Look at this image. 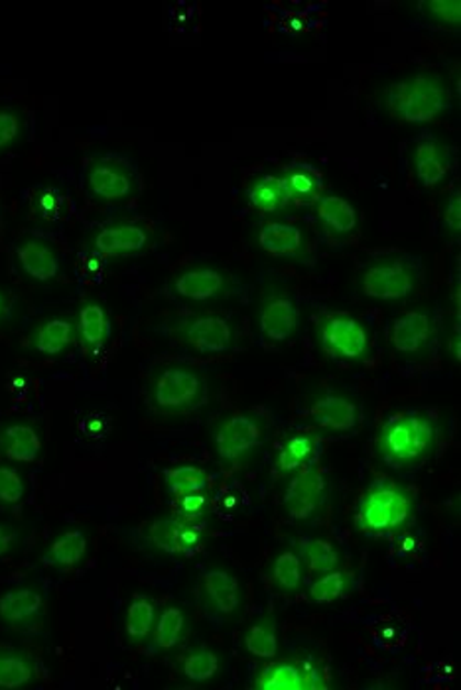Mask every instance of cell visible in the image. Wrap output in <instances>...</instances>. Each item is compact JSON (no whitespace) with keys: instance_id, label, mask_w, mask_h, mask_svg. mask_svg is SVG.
<instances>
[{"instance_id":"ffe728a7","label":"cell","mask_w":461,"mask_h":690,"mask_svg":"<svg viewBox=\"0 0 461 690\" xmlns=\"http://www.w3.org/2000/svg\"><path fill=\"white\" fill-rule=\"evenodd\" d=\"M261 251L276 259H296L306 251L304 229L288 221H268L263 223L256 236Z\"/></svg>"},{"instance_id":"9a60e30c","label":"cell","mask_w":461,"mask_h":690,"mask_svg":"<svg viewBox=\"0 0 461 690\" xmlns=\"http://www.w3.org/2000/svg\"><path fill=\"white\" fill-rule=\"evenodd\" d=\"M300 310L286 293L268 294L259 310V330L266 341L284 343L298 330Z\"/></svg>"},{"instance_id":"b9f144b4","label":"cell","mask_w":461,"mask_h":690,"mask_svg":"<svg viewBox=\"0 0 461 690\" xmlns=\"http://www.w3.org/2000/svg\"><path fill=\"white\" fill-rule=\"evenodd\" d=\"M422 9L428 10L430 19H436L438 22H442V24L460 26V0H432V2H424Z\"/></svg>"},{"instance_id":"4316f807","label":"cell","mask_w":461,"mask_h":690,"mask_svg":"<svg viewBox=\"0 0 461 690\" xmlns=\"http://www.w3.org/2000/svg\"><path fill=\"white\" fill-rule=\"evenodd\" d=\"M246 198L251 208L261 211V213H278L290 206V196L286 182L281 174H261L256 176L249 188H246Z\"/></svg>"},{"instance_id":"d6a6232c","label":"cell","mask_w":461,"mask_h":690,"mask_svg":"<svg viewBox=\"0 0 461 690\" xmlns=\"http://www.w3.org/2000/svg\"><path fill=\"white\" fill-rule=\"evenodd\" d=\"M246 653L256 659L271 661L278 653V627L273 615H263L246 627L243 635Z\"/></svg>"},{"instance_id":"2e32d148","label":"cell","mask_w":461,"mask_h":690,"mask_svg":"<svg viewBox=\"0 0 461 690\" xmlns=\"http://www.w3.org/2000/svg\"><path fill=\"white\" fill-rule=\"evenodd\" d=\"M172 288L182 300L211 303L226 293L227 276L216 266H191L172 281Z\"/></svg>"},{"instance_id":"52a82bcc","label":"cell","mask_w":461,"mask_h":690,"mask_svg":"<svg viewBox=\"0 0 461 690\" xmlns=\"http://www.w3.org/2000/svg\"><path fill=\"white\" fill-rule=\"evenodd\" d=\"M318 341L331 360H361L369 351L367 326L351 314H326L318 326Z\"/></svg>"},{"instance_id":"3957f363","label":"cell","mask_w":461,"mask_h":690,"mask_svg":"<svg viewBox=\"0 0 461 690\" xmlns=\"http://www.w3.org/2000/svg\"><path fill=\"white\" fill-rule=\"evenodd\" d=\"M415 500L393 480H378L361 495L355 511V529L371 537L395 535L415 519Z\"/></svg>"},{"instance_id":"44dd1931","label":"cell","mask_w":461,"mask_h":690,"mask_svg":"<svg viewBox=\"0 0 461 690\" xmlns=\"http://www.w3.org/2000/svg\"><path fill=\"white\" fill-rule=\"evenodd\" d=\"M432 338V320L426 313H413L403 314L398 316L395 322L391 324V331H388V340L393 350L398 353H418L422 351Z\"/></svg>"},{"instance_id":"7dc6e473","label":"cell","mask_w":461,"mask_h":690,"mask_svg":"<svg viewBox=\"0 0 461 690\" xmlns=\"http://www.w3.org/2000/svg\"><path fill=\"white\" fill-rule=\"evenodd\" d=\"M7 310H9V304H7V296H4V293L0 291V320L4 318V314H7Z\"/></svg>"},{"instance_id":"7402d4cb","label":"cell","mask_w":461,"mask_h":690,"mask_svg":"<svg viewBox=\"0 0 461 690\" xmlns=\"http://www.w3.org/2000/svg\"><path fill=\"white\" fill-rule=\"evenodd\" d=\"M76 320L69 316H54L40 324L30 338V348L47 358H56L76 346Z\"/></svg>"},{"instance_id":"484cf974","label":"cell","mask_w":461,"mask_h":690,"mask_svg":"<svg viewBox=\"0 0 461 690\" xmlns=\"http://www.w3.org/2000/svg\"><path fill=\"white\" fill-rule=\"evenodd\" d=\"M316 208V218L321 228L333 236H349L358 229L359 213L355 206L338 194H323Z\"/></svg>"},{"instance_id":"ac0fdd59","label":"cell","mask_w":461,"mask_h":690,"mask_svg":"<svg viewBox=\"0 0 461 690\" xmlns=\"http://www.w3.org/2000/svg\"><path fill=\"white\" fill-rule=\"evenodd\" d=\"M199 587L209 610L219 617H229L239 610L241 584L231 572L223 568H209L199 578Z\"/></svg>"},{"instance_id":"5bb4252c","label":"cell","mask_w":461,"mask_h":690,"mask_svg":"<svg viewBox=\"0 0 461 690\" xmlns=\"http://www.w3.org/2000/svg\"><path fill=\"white\" fill-rule=\"evenodd\" d=\"M450 168H452L450 151L442 139L428 131L418 134L413 149V171L418 184L426 189L436 188L448 178Z\"/></svg>"},{"instance_id":"d6986e66","label":"cell","mask_w":461,"mask_h":690,"mask_svg":"<svg viewBox=\"0 0 461 690\" xmlns=\"http://www.w3.org/2000/svg\"><path fill=\"white\" fill-rule=\"evenodd\" d=\"M42 612L44 596L36 588H12L0 596V622L14 629L34 624Z\"/></svg>"},{"instance_id":"5b68a950","label":"cell","mask_w":461,"mask_h":690,"mask_svg":"<svg viewBox=\"0 0 461 690\" xmlns=\"http://www.w3.org/2000/svg\"><path fill=\"white\" fill-rule=\"evenodd\" d=\"M81 186L87 198L97 204H123L139 194L141 182L134 166L127 158L103 154L87 162Z\"/></svg>"},{"instance_id":"d4e9b609","label":"cell","mask_w":461,"mask_h":690,"mask_svg":"<svg viewBox=\"0 0 461 690\" xmlns=\"http://www.w3.org/2000/svg\"><path fill=\"white\" fill-rule=\"evenodd\" d=\"M42 452V438L34 426L14 423L0 428V454L12 463H32Z\"/></svg>"},{"instance_id":"7c38bea8","label":"cell","mask_w":461,"mask_h":690,"mask_svg":"<svg viewBox=\"0 0 461 690\" xmlns=\"http://www.w3.org/2000/svg\"><path fill=\"white\" fill-rule=\"evenodd\" d=\"M146 539L154 549L172 557H194L201 547V530L182 517H162L146 527Z\"/></svg>"},{"instance_id":"6da1fadb","label":"cell","mask_w":461,"mask_h":690,"mask_svg":"<svg viewBox=\"0 0 461 690\" xmlns=\"http://www.w3.org/2000/svg\"><path fill=\"white\" fill-rule=\"evenodd\" d=\"M385 107L400 123H432L450 109V89L442 76L420 72L400 77L386 87Z\"/></svg>"},{"instance_id":"30bf717a","label":"cell","mask_w":461,"mask_h":690,"mask_svg":"<svg viewBox=\"0 0 461 690\" xmlns=\"http://www.w3.org/2000/svg\"><path fill=\"white\" fill-rule=\"evenodd\" d=\"M91 249L103 259L142 255L151 245V231L141 221H117L97 229Z\"/></svg>"},{"instance_id":"83f0119b","label":"cell","mask_w":461,"mask_h":690,"mask_svg":"<svg viewBox=\"0 0 461 690\" xmlns=\"http://www.w3.org/2000/svg\"><path fill=\"white\" fill-rule=\"evenodd\" d=\"M321 438L318 435H294L284 442L276 456V470L281 473H294L316 462L321 454Z\"/></svg>"},{"instance_id":"7bdbcfd3","label":"cell","mask_w":461,"mask_h":690,"mask_svg":"<svg viewBox=\"0 0 461 690\" xmlns=\"http://www.w3.org/2000/svg\"><path fill=\"white\" fill-rule=\"evenodd\" d=\"M22 134V119L14 109H0V151L9 149L10 144L19 141Z\"/></svg>"},{"instance_id":"f546056e","label":"cell","mask_w":461,"mask_h":690,"mask_svg":"<svg viewBox=\"0 0 461 690\" xmlns=\"http://www.w3.org/2000/svg\"><path fill=\"white\" fill-rule=\"evenodd\" d=\"M34 679H36V667L26 653L0 647V689H24Z\"/></svg>"},{"instance_id":"e575fe53","label":"cell","mask_w":461,"mask_h":690,"mask_svg":"<svg viewBox=\"0 0 461 690\" xmlns=\"http://www.w3.org/2000/svg\"><path fill=\"white\" fill-rule=\"evenodd\" d=\"M162 482L169 495L178 497L184 493H206L211 485L209 473L199 466H174L162 472Z\"/></svg>"},{"instance_id":"1f68e13d","label":"cell","mask_w":461,"mask_h":690,"mask_svg":"<svg viewBox=\"0 0 461 690\" xmlns=\"http://www.w3.org/2000/svg\"><path fill=\"white\" fill-rule=\"evenodd\" d=\"M156 617H158V610H156L151 598L136 594L127 605V614H124L127 639L134 645L146 642L151 637L152 629H154Z\"/></svg>"},{"instance_id":"ab89813d","label":"cell","mask_w":461,"mask_h":690,"mask_svg":"<svg viewBox=\"0 0 461 690\" xmlns=\"http://www.w3.org/2000/svg\"><path fill=\"white\" fill-rule=\"evenodd\" d=\"M26 483L14 466L0 463V505L14 507L24 500Z\"/></svg>"},{"instance_id":"8fae6325","label":"cell","mask_w":461,"mask_h":690,"mask_svg":"<svg viewBox=\"0 0 461 690\" xmlns=\"http://www.w3.org/2000/svg\"><path fill=\"white\" fill-rule=\"evenodd\" d=\"M326 497V475L318 466H306L294 472L284 492V510L294 521L310 519Z\"/></svg>"},{"instance_id":"f1b7e54d","label":"cell","mask_w":461,"mask_h":690,"mask_svg":"<svg viewBox=\"0 0 461 690\" xmlns=\"http://www.w3.org/2000/svg\"><path fill=\"white\" fill-rule=\"evenodd\" d=\"M273 661V659H271ZM300 665L293 661H273L259 672L254 689L261 690H298L310 689V682L306 681Z\"/></svg>"},{"instance_id":"277c9868","label":"cell","mask_w":461,"mask_h":690,"mask_svg":"<svg viewBox=\"0 0 461 690\" xmlns=\"http://www.w3.org/2000/svg\"><path fill=\"white\" fill-rule=\"evenodd\" d=\"M208 383L188 365H168L158 371L149 385V407L158 415H186L206 401Z\"/></svg>"},{"instance_id":"4dcf8cb0","label":"cell","mask_w":461,"mask_h":690,"mask_svg":"<svg viewBox=\"0 0 461 690\" xmlns=\"http://www.w3.org/2000/svg\"><path fill=\"white\" fill-rule=\"evenodd\" d=\"M87 555V537L84 530H66L47 547L42 562L52 568H72Z\"/></svg>"},{"instance_id":"4fadbf2b","label":"cell","mask_w":461,"mask_h":690,"mask_svg":"<svg viewBox=\"0 0 461 690\" xmlns=\"http://www.w3.org/2000/svg\"><path fill=\"white\" fill-rule=\"evenodd\" d=\"M20 271L36 283H50L62 271V255L57 247L44 237L26 236L14 247Z\"/></svg>"},{"instance_id":"603a6c76","label":"cell","mask_w":461,"mask_h":690,"mask_svg":"<svg viewBox=\"0 0 461 690\" xmlns=\"http://www.w3.org/2000/svg\"><path fill=\"white\" fill-rule=\"evenodd\" d=\"M284 182L288 188L290 204L298 208L316 206L318 199L326 194V182L318 166L310 162H294L284 172Z\"/></svg>"},{"instance_id":"f6af8a7d","label":"cell","mask_w":461,"mask_h":690,"mask_svg":"<svg viewBox=\"0 0 461 690\" xmlns=\"http://www.w3.org/2000/svg\"><path fill=\"white\" fill-rule=\"evenodd\" d=\"M62 199L57 196L56 189H40L39 194L34 196V208L39 211L42 218H56L57 213L62 211Z\"/></svg>"},{"instance_id":"74e56055","label":"cell","mask_w":461,"mask_h":690,"mask_svg":"<svg viewBox=\"0 0 461 690\" xmlns=\"http://www.w3.org/2000/svg\"><path fill=\"white\" fill-rule=\"evenodd\" d=\"M274 587L281 592L293 594L301 584V560L298 552L294 550H284L273 562L271 570Z\"/></svg>"},{"instance_id":"bcb514c9","label":"cell","mask_w":461,"mask_h":690,"mask_svg":"<svg viewBox=\"0 0 461 690\" xmlns=\"http://www.w3.org/2000/svg\"><path fill=\"white\" fill-rule=\"evenodd\" d=\"M14 540H17V533L0 523V557H4L9 552L10 547L14 545Z\"/></svg>"},{"instance_id":"8992f818","label":"cell","mask_w":461,"mask_h":690,"mask_svg":"<svg viewBox=\"0 0 461 690\" xmlns=\"http://www.w3.org/2000/svg\"><path fill=\"white\" fill-rule=\"evenodd\" d=\"M266 440V426L251 413H233L219 420L211 430L216 454L226 462H239Z\"/></svg>"},{"instance_id":"9c48e42d","label":"cell","mask_w":461,"mask_h":690,"mask_svg":"<svg viewBox=\"0 0 461 690\" xmlns=\"http://www.w3.org/2000/svg\"><path fill=\"white\" fill-rule=\"evenodd\" d=\"M178 338L186 348L201 355H221L233 350L235 330L223 316L199 314L179 324Z\"/></svg>"},{"instance_id":"ba28073f","label":"cell","mask_w":461,"mask_h":690,"mask_svg":"<svg viewBox=\"0 0 461 690\" xmlns=\"http://www.w3.org/2000/svg\"><path fill=\"white\" fill-rule=\"evenodd\" d=\"M416 276L413 266L400 259L381 261L367 266L361 276V291L371 300L398 303L408 298L415 291Z\"/></svg>"},{"instance_id":"f35d334b","label":"cell","mask_w":461,"mask_h":690,"mask_svg":"<svg viewBox=\"0 0 461 690\" xmlns=\"http://www.w3.org/2000/svg\"><path fill=\"white\" fill-rule=\"evenodd\" d=\"M348 582V574L336 568V570L321 574L311 584L310 590H308V598H310L314 604H333V602H338L339 598L345 596Z\"/></svg>"},{"instance_id":"836d02e7","label":"cell","mask_w":461,"mask_h":690,"mask_svg":"<svg viewBox=\"0 0 461 690\" xmlns=\"http://www.w3.org/2000/svg\"><path fill=\"white\" fill-rule=\"evenodd\" d=\"M186 634V615L178 605H168L156 617V624L151 634L152 651H169L178 647L182 637Z\"/></svg>"},{"instance_id":"e0dca14e","label":"cell","mask_w":461,"mask_h":690,"mask_svg":"<svg viewBox=\"0 0 461 690\" xmlns=\"http://www.w3.org/2000/svg\"><path fill=\"white\" fill-rule=\"evenodd\" d=\"M311 423L328 432L343 435L351 432L359 425V407L353 398L339 395V393H326L316 398L310 405Z\"/></svg>"},{"instance_id":"cb8c5ba5","label":"cell","mask_w":461,"mask_h":690,"mask_svg":"<svg viewBox=\"0 0 461 690\" xmlns=\"http://www.w3.org/2000/svg\"><path fill=\"white\" fill-rule=\"evenodd\" d=\"M74 320H76L77 340L81 341L85 350L89 353L103 350L109 331H111V322H109L103 304L97 300H85L79 304Z\"/></svg>"},{"instance_id":"60d3db41","label":"cell","mask_w":461,"mask_h":690,"mask_svg":"<svg viewBox=\"0 0 461 690\" xmlns=\"http://www.w3.org/2000/svg\"><path fill=\"white\" fill-rule=\"evenodd\" d=\"M209 500L206 493H184L176 497L178 517L186 521L201 519L208 511Z\"/></svg>"},{"instance_id":"7a4b0ae2","label":"cell","mask_w":461,"mask_h":690,"mask_svg":"<svg viewBox=\"0 0 461 690\" xmlns=\"http://www.w3.org/2000/svg\"><path fill=\"white\" fill-rule=\"evenodd\" d=\"M438 428L426 413H400L388 418L377 435V452L393 468H408L432 456Z\"/></svg>"},{"instance_id":"d590c367","label":"cell","mask_w":461,"mask_h":690,"mask_svg":"<svg viewBox=\"0 0 461 690\" xmlns=\"http://www.w3.org/2000/svg\"><path fill=\"white\" fill-rule=\"evenodd\" d=\"M298 550L301 567H308L310 572L326 574L339 567V550L331 540L301 537L298 540Z\"/></svg>"},{"instance_id":"8d00e7d4","label":"cell","mask_w":461,"mask_h":690,"mask_svg":"<svg viewBox=\"0 0 461 690\" xmlns=\"http://www.w3.org/2000/svg\"><path fill=\"white\" fill-rule=\"evenodd\" d=\"M182 677L194 684L213 681L221 669V659L209 647H196L182 659Z\"/></svg>"},{"instance_id":"ee69618b","label":"cell","mask_w":461,"mask_h":690,"mask_svg":"<svg viewBox=\"0 0 461 690\" xmlns=\"http://www.w3.org/2000/svg\"><path fill=\"white\" fill-rule=\"evenodd\" d=\"M443 228L448 229L453 237H460L461 231V191L453 188L450 198L443 208Z\"/></svg>"}]
</instances>
